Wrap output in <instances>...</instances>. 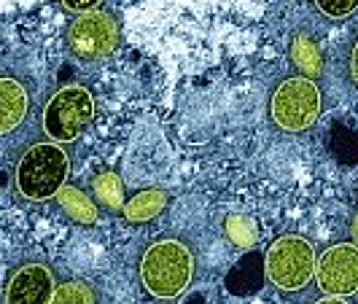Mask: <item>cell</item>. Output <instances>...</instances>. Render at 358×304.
<instances>
[{
    "label": "cell",
    "mask_w": 358,
    "mask_h": 304,
    "mask_svg": "<svg viewBox=\"0 0 358 304\" xmlns=\"http://www.w3.org/2000/svg\"><path fill=\"white\" fill-rule=\"evenodd\" d=\"M197 259L178 237L154 240L141 256V283L154 299H178L194 280Z\"/></svg>",
    "instance_id": "1"
},
{
    "label": "cell",
    "mask_w": 358,
    "mask_h": 304,
    "mask_svg": "<svg viewBox=\"0 0 358 304\" xmlns=\"http://www.w3.org/2000/svg\"><path fill=\"white\" fill-rule=\"evenodd\" d=\"M71 175V157L62 143H36L22 151L14 164V189L27 202H46L59 194Z\"/></svg>",
    "instance_id": "2"
},
{
    "label": "cell",
    "mask_w": 358,
    "mask_h": 304,
    "mask_svg": "<svg viewBox=\"0 0 358 304\" xmlns=\"http://www.w3.org/2000/svg\"><path fill=\"white\" fill-rule=\"evenodd\" d=\"M318 256L313 243L302 234H280L264 253L269 283L286 294H296L315 280Z\"/></svg>",
    "instance_id": "3"
},
{
    "label": "cell",
    "mask_w": 358,
    "mask_h": 304,
    "mask_svg": "<svg viewBox=\"0 0 358 304\" xmlns=\"http://www.w3.org/2000/svg\"><path fill=\"white\" fill-rule=\"evenodd\" d=\"M321 89L313 78L288 75L275 87L269 97L272 124L280 132H291V135L307 132L321 116Z\"/></svg>",
    "instance_id": "4"
},
{
    "label": "cell",
    "mask_w": 358,
    "mask_h": 304,
    "mask_svg": "<svg viewBox=\"0 0 358 304\" xmlns=\"http://www.w3.org/2000/svg\"><path fill=\"white\" fill-rule=\"evenodd\" d=\"M94 119V97L87 87L73 84L62 87L52 94V100L43 108V132L54 143H73L81 138V132Z\"/></svg>",
    "instance_id": "5"
},
{
    "label": "cell",
    "mask_w": 358,
    "mask_h": 304,
    "mask_svg": "<svg viewBox=\"0 0 358 304\" xmlns=\"http://www.w3.org/2000/svg\"><path fill=\"white\" fill-rule=\"evenodd\" d=\"M119 22L106 8H94L87 14H78L68 27V52L76 59L94 62L103 59L119 46Z\"/></svg>",
    "instance_id": "6"
},
{
    "label": "cell",
    "mask_w": 358,
    "mask_h": 304,
    "mask_svg": "<svg viewBox=\"0 0 358 304\" xmlns=\"http://www.w3.org/2000/svg\"><path fill=\"white\" fill-rule=\"evenodd\" d=\"M315 283L326 299H342L358 294V245L334 243L318 256Z\"/></svg>",
    "instance_id": "7"
},
{
    "label": "cell",
    "mask_w": 358,
    "mask_h": 304,
    "mask_svg": "<svg viewBox=\"0 0 358 304\" xmlns=\"http://www.w3.org/2000/svg\"><path fill=\"white\" fill-rule=\"evenodd\" d=\"M54 288V272L46 261H24L11 269L3 299L6 304H46L52 302Z\"/></svg>",
    "instance_id": "8"
},
{
    "label": "cell",
    "mask_w": 358,
    "mask_h": 304,
    "mask_svg": "<svg viewBox=\"0 0 358 304\" xmlns=\"http://www.w3.org/2000/svg\"><path fill=\"white\" fill-rule=\"evenodd\" d=\"M30 113V92L24 84L6 75L0 78V132L8 135L14 132Z\"/></svg>",
    "instance_id": "9"
},
{
    "label": "cell",
    "mask_w": 358,
    "mask_h": 304,
    "mask_svg": "<svg viewBox=\"0 0 358 304\" xmlns=\"http://www.w3.org/2000/svg\"><path fill=\"white\" fill-rule=\"evenodd\" d=\"M288 59H291L296 75H305V78H313V81H318L323 75L326 57H323L321 43L305 30H296L288 41Z\"/></svg>",
    "instance_id": "10"
},
{
    "label": "cell",
    "mask_w": 358,
    "mask_h": 304,
    "mask_svg": "<svg viewBox=\"0 0 358 304\" xmlns=\"http://www.w3.org/2000/svg\"><path fill=\"white\" fill-rule=\"evenodd\" d=\"M54 199H57L59 210L68 215L71 221L81 224V226H94V224H97V218H100L97 199L90 197L87 191H81L78 186H71V183H65V186L59 189V194H57Z\"/></svg>",
    "instance_id": "11"
},
{
    "label": "cell",
    "mask_w": 358,
    "mask_h": 304,
    "mask_svg": "<svg viewBox=\"0 0 358 304\" xmlns=\"http://www.w3.org/2000/svg\"><path fill=\"white\" fill-rule=\"evenodd\" d=\"M167 202H170V191H164V189H143V191H138V194H132L127 199L124 208H122V215L129 224H148V221H154V218H159L164 213Z\"/></svg>",
    "instance_id": "12"
},
{
    "label": "cell",
    "mask_w": 358,
    "mask_h": 304,
    "mask_svg": "<svg viewBox=\"0 0 358 304\" xmlns=\"http://www.w3.org/2000/svg\"><path fill=\"white\" fill-rule=\"evenodd\" d=\"M92 197L97 199V205H103L106 210H119L124 208V183L113 170H100L92 178Z\"/></svg>",
    "instance_id": "13"
},
{
    "label": "cell",
    "mask_w": 358,
    "mask_h": 304,
    "mask_svg": "<svg viewBox=\"0 0 358 304\" xmlns=\"http://www.w3.org/2000/svg\"><path fill=\"white\" fill-rule=\"evenodd\" d=\"M224 234H227V240L232 243L234 248L248 251L259 243V224L253 221L251 215L232 213L224 218Z\"/></svg>",
    "instance_id": "14"
},
{
    "label": "cell",
    "mask_w": 358,
    "mask_h": 304,
    "mask_svg": "<svg viewBox=\"0 0 358 304\" xmlns=\"http://www.w3.org/2000/svg\"><path fill=\"white\" fill-rule=\"evenodd\" d=\"M52 302L54 304H94V302H100V294H97L90 283L65 280V283H57Z\"/></svg>",
    "instance_id": "15"
},
{
    "label": "cell",
    "mask_w": 358,
    "mask_h": 304,
    "mask_svg": "<svg viewBox=\"0 0 358 304\" xmlns=\"http://www.w3.org/2000/svg\"><path fill=\"white\" fill-rule=\"evenodd\" d=\"M315 8L329 19H345L358 8V0H315Z\"/></svg>",
    "instance_id": "16"
},
{
    "label": "cell",
    "mask_w": 358,
    "mask_h": 304,
    "mask_svg": "<svg viewBox=\"0 0 358 304\" xmlns=\"http://www.w3.org/2000/svg\"><path fill=\"white\" fill-rule=\"evenodd\" d=\"M103 0H59V6L65 8V11H71V14H87V11H94L97 6H100Z\"/></svg>",
    "instance_id": "17"
},
{
    "label": "cell",
    "mask_w": 358,
    "mask_h": 304,
    "mask_svg": "<svg viewBox=\"0 0 358 304\" xmlns=\"http://www.w3.org/2000/svg\"><path fill=\"white\" fill-rule=\"evenodd\" d=\"M348 71H350V78L358 87V38L350 43V57H348Z\"/></svg>",
    "instance_id": "18"
},
{
    "label": "cell",
    "mask_w": 358,
    "mask_h": 304,
    "mask_svg": "<svg viewBox=\"0 0 358 304\" xmlns=\"http://www.w3.org/2000/svg\"><path fill=\"white\" fill-rule=\"evenodd\" d=\"M350 240L358 245V210L353 213V221H350Z\"/></svg>",
    "instance_id": "19"
}]
</instances>
